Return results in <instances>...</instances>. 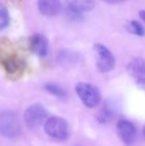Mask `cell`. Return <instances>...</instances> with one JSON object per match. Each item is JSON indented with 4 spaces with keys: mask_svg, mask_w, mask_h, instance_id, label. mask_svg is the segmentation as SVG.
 Listing matches in <instances>:
<instances>
[{
    "mask_svg": "<svg viewBox=\"0 0 145 146\" xmlns=\"http://www.w3.org/2000/svg\"><path fill=\"white\" fill-rule=\"evenodd\" d=\"M0 64L6 73L13 78L20 77L26 68L25 61L18 55L7 39L0 40Z\"/></svg>",
    "mask_w": 145,
    "mask_h": 146,
    "instance_id": "1",
    "label": "cell"
},
{
    "mask_svg": "<svg viewBox=\"0 0 145 146\" xmlns=\"http://www.w3.org/2000/svg\"><path fill=\"white\" fill-rule=\"evenodd\" d=\"M22 132L19 117L11 110L0 112V135L5 138L13 139L20 136Z\"/></svg>",
    "mask_w": 145,
    "mask_h": 146,
    "instance_id": "2",
    "label": "cell"
},
{
    "mask_svg": "<svg viewBox=\"0 0 145 146\" xmlns=\"http://www.w3.org/2000/svg\"><path fill=\"white\" fill-rule=\"evenodd\" d=\"M44 130L48 136L59 141L67 140L70 136L68 122L60 116L49 117L44 123Z\"/></svg>",
    "mask_w": 145,
    "mask_h": 146,
    "instance_id": "3",
    "label": "cell"
},
{
    "mask_svg": "<svg viewBox=\"0 0 145 146\" xmlns=\"http://www.w3.org/2000/svg\"><path fill=\"white\" fill-rule=\"evenodd\" d=\"M77 96L83 104L89 108H93L101 102V96L99 88L89 83H77L75 86Z\"/></svg>",
    "mask_w": 145,
    "mask_h": 146,
    "instance_id": "4",
    "label": "cell"
},
{
    "mask_svg": "<svg viewBox=\"0 0 145 146\" xmlns=\"http://www.w3.org/2000/svg\"><path fill=\"white\" fill-rule=\"evenodd\" d=\"M48 118V111L40 104H31L24 112V121L26 126L30 129H38Z\"/></svg>",
    "mask_w": 145,
    "mask_h": 146,
    "instance_id": "5",
    "label": "cell"
},
{
    "mask_svg": "<svg viewBox=\"0 0 145 146\" xmlns=\"http://www.w3.org/2000/svg\"><path fill=\"white\" fill-rule=\"evenodd\" d=\"M97 68L101 73H109L115 67V58L107 46L97 43L93 46Z\"/></svg>",
    "mask_w": 145,
    "mask_h": 146,
    "instance_id": "6",
    "label": "cell"
},
{
    "mask_svg": "<svg viewBox=\"0 0 145 146\" xmlns=\"http://www.w3.org/2000/svg\"><path fill=\"white\" fill-rule=\"evenodd\" d=\"M127 72L134 80L137 87L145 90V60L134 58L127 64Z\"/></svg>",
    "mask_w": 145,
    "mask_h": 146,
    "instance_id": "7",
    "label": "cell"
},
{
    "mask_svg": "<svg viewBox=\"0 0 145 146\" xmlns=\"http://www.w3.org/2000/svg\"><path fill=\"white\" fill-rule=\"evenodd\" d=\"M116 132L118 137L124 144L130 146L132 145L136 140V127L131 121L121 119L116 124Z\"/></svg>",
    "mask_w": 145,
    "mask_h": 146,
    "instance_id": "8",
    "label": "cell"
},
{
    "mask_svg": "<svg viewBox=\"0 0 145 146\" xmlns=\"http://www.w3.org/2000/svg\"><path fill=\"white\" fill-rule=\"evenodd\" d=\"M30 49L37 56L44 58L49 52V41L44 35L35 34L30 38Z\"/></svg>",
    "mask_w": 145,
    "mask_h": 146,
    "instance_id": "9",
    "label": "cell"
},
{
    "mask_svg": "<svg viewBox=\"0 0 145 146\" xmlns=\"http://www.w3.org/2000/svg\"><path fill=\"white\" fill-rule=\"evenodd\" d=\"M38 9L43 16L55 17L62 10L61 0H38Z\"/></svg>",
    "mask_w": 145,
    "mask_h": 146,
    "instance_id": "10",
    "label": "cell"
},
{
    "mask_svg": "<svg viewBox=\"0 0 145 146\" xmlns=\"http://www.w3.org/2000/svg\"><path fill=\"white\" fill-rule=\"evenodd\" d=\"M93 7V0H68V10L75 16H79L83 12L91 11Z\"/></svg>",
    "mask_w": 145,
    "mask_h": 146,
    "instance_id": "11",
    "label": "cell"
},
{
    "mask_svg": "<svg viewBox=\"0 0 145 146\" xmlns=\"http://www.w3.org/2000/svg\"><path fill=\"white\" fill-rule=\"evenodd\" d=\"M45 90L46 92H48L50 94L56 96L58 98H61V100H65L68 96V92L65 90L64 88H62L61 86L57 85V84L54 83H49L45 85Z\"/></svg>",
    "mask_w": 145,
    "mask_h": 146,
    "instance_id": "12",
    "label": "cell"
},
{
    "mask_svg": "<svg viewBox=\"0 0 145 146\" xmlns=\"http://www.w3.org/2000/svg\"><path fill=\"white\" fill-rule=\"evenodd\" d=\"M126 30L131 34L135 35L138 37H144L145 36V28L140 22L136 21V20H130L127 22L125 26Z\"/></svg>",
    "mask_w": 145,
    "mask_h": 146,
    "instance_id": "13",
    "label": "cell"
},
{
    "mask_svg": "<svg viewBox=\"0 0 145 146\" xmlns=\"http://www.w3.org/2000/svg\"><path fill=\"white\" fill-rule=\"evenodd\" d=\"M9 13L6 7L0 3V31L4 30L9 24Z\"/></svg>",
    "mask_w": 145,
    "mask_h": 146,
    "instance_id": "14",
    "label": "cell"
},
{
    "mask_svg": "<svg viewBox=\"0 0 145 146\" xmlns=\"http://www.w3.org/2000/svg\"><path fill=\"white\" fill-rule=\"evenodd\" d=\"M112 116H113V113H112V111L109 110V108H103V110L99 111V113L97 114V120L99 121V122L101 123H105L107 122V121H109L110 119L112 118Z\"/></svg>",
    "mask_w": 145,
    "mask_h": 146,
    "instance_id": "15",
    "label": "cell"
},
{
    "mask_svg": "<svg viewBox=\"0 0 145 146\" xmlns=\"http://www.w3.org/2000/svg\"><path fill=\"white\" fill-rule=\"evenodd\" d=\"M103 1L107 2V3H109V4H119V3H122V2L126 1V0H103Z\"/></svg>",
    "mask_w": 145,
    "mask_h": 146,
    "instance_id": "16",
    "label": "cell"
},
{
    "mask_svg": "<svg viewBox=\"0 0 145 146\" xmlns=\"http://www.w3.org/2000/svg\"><path fill=\"white\" fill-rule=\"evenodd\" d=\"M139 17L142 21L145 22V10H140L139 11Z\"/></svg>",
    "mask_w": 145,
    "mask_h": 146,
    "instance_id": "17",
    "label": "cell"
},
{
    "mask_svg": "<svg viewBox=\"0 0 145 146\" xmlns=\"http://www.w3.org/2000/svg\"><path fill=\"white\" fill-rule=\"evenodd\" d=\"M143 134H144V136H145V126H144V128H143Z\"/></svg>",
    "mask_w": 145,
    "mask_h": 146,
    "instance_id": "18",
    "label": "cell"
}]
</instances>
